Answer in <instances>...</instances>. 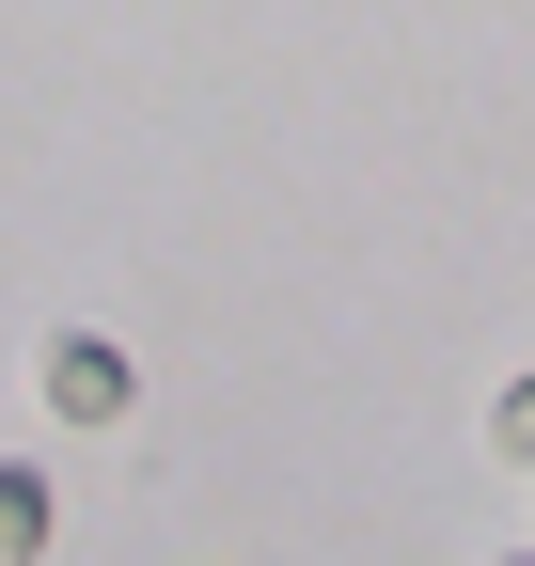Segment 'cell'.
Instances as JSON below:
<instances>
[{
  "instance_id": "1",
  "label": "cell",
  "mask_w": 535,
  "mask_h": 566,
  "mask_svg": "<svg viewBox=\"0 0 535 566\" xmlns=\"http://www.w3.org/2000/svg\"><path fill=\"white\" fill-rule=\"evenodd\" d=\"M48 409L63 424H126V409H143V363H126L111 331H63L48 346Z\"/></svg>"
},
{
  "instance_id": "2",
  "label": "cell",
  "mask_w": 535,
  "mask_h": 566,
  "mask_svg": "<svg viewBox=\"0 0 535 566\" xmlns=\"http://www.w3.org/2000/svg\"><path fill=\"white\" fill-rule=\"evenodd\" d=\"M48 551V472L17 457V472H0V566H32Z\"/></svg>"
},
{
  "instance_id": "3",
  "label": "cell",
  "mask_w": 535,
  "mask_h": 566,
  "mask_svg": "<svg viewBox=\"0 0 535 566\" xmlns=\"http://www.w3.org/2000/svg\"><path fill=\"white\" fill-rule=\"evenodd\" d=\"M489 457H520V472H535V378H504V394H489Z\"/></svg>"
},
{
  "instance_id": "4",
  "label": "cell",
  "mask_w": 535,
  "mask_h": 566,
  "mask_svg": "<svg viewBox=\"0 0 535 566\" xmlns=\"http://www.w3.org/2000/svg\"><path fill=\"white\" fill-rule=\"evenodd\" d=\"M504 566H535V551H504Z\"/></svg>"
}]
</instances>
